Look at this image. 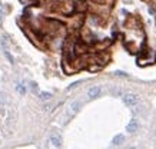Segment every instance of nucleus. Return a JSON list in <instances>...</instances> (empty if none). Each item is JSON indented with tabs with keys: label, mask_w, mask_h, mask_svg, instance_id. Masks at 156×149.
Segmentation results:
<instances>
[{
	"label": "nucleus",
	"mask_w": 156,
	"mask_h": 149,
	"mask_svg": "<svg viewBox=\"0 0 156 149\" xmlns=\"http://www.w3.org/2000/svg\"><path fill=\"white\" fill-rule=\"evenodd\" d=\"M39 98H40L42 101H49V99L52 98V93H49V92H40Z\"/></svg>",
	"instance_id": "0eeeda50"
},
{
	"label": "nucleus",
	"mask_w": 156,
	"mask_h": 149,
	"mask_svg": "<svg viewBox=\"0 0 156 149\" xmlns=\"http://www.w3.org/2000/svg\"><path fill=\"white\" fill-rule=\"evenodd\" d=\"M100 92H102L100 86H93V87H90L89 90H87V98H89V99H95V98H98V96L100 95Z\"/></svg>",
	"instance_id": "f03ea898"
},
{
	"label": "nucleus",
	"mask_w": 156,
	"mask_h": 149,
	"mask_svg": "<svg viewBox=\"0 0 156 149\" xmlns=\"http://www.w3.org/2000/svg\"><path fill=\"white\" fill-rule=\"evenodd\" d=\"M123 103L128 106H135L139 103V96H137L136 93H126L123 96Z\"/></svg>",
	"instance_id": "f257e3e1"
},
{
	"label": "nucleus",
	"mask_w": 156,
	"mask_h": 149,
	"mask_svg": "<svg viewBox=\"0 0 156 149\" xmlns=\"http://www.w3.org/2000/svg\"><path fill=\"white\" fill-rule=\"evenodd\" d=\"M49 140H50V144L55 146V148H59V146H62V138L59 136V135H50V138H49Z\"/></svg>",
	"instance_id": "7ed1b4c3"
},
{
	"label": "nucleus",
	"mask_w": 156,
	"mask_h": 149,
	"mask_svg": "<svg viewBox=\"0 0 156 149\" xmlns=\"http://www.w3.org/2000/svg\"><path fill=\"white\" fill-rule=\"evenodd\" d=\"M126 149H139V148H136V146H129V148H126Z\"/></svg>",
	"instance_id": "1a4fd4ad"
},
{
	"label": "nucleus",
	"mask_w": 156,
	"mask_h": 149,
	"mask_svg": "<svg viewBox=\"0 0 156 149\" xmlns=\"http://www.w3.org/2000/svg\"><path fill=\"white\" fill-rule=\"evenodd\" d=\"M16 90L19 92L20 95H24V93H26V86H24V85H22V83H19V85L16 86Z\"/></svg>",
	"instance_id": "6e6552de"
},
{
	"label": "nucleus",
	"mask_w": 156,
	"mask_h": 149,
	"mask_svg": "<svg viewBox=\"0 0 156 149\" xmlns=\"http://www.w3.org/2000/svg\"><path fill=\"white\" fill-rule=\"evenodd\" d=\"M80 109V102L79 101H75V102H72L70 103V106H69V112H70L72 115L73 113H76V112Z\"/></svg>",
	"instance_id": "20e7f679"
},
{
	"label": "nucleus",
	"mask_w": 156,
	"mask_h": 149,
	"mask_svg": "<svg viewBox=\"0 0 156 149\" xmlns=\"http://www.w3.org/2000/svg\"><path fill=\"white\" fill-rule=\"evenodd\" d=\"M123 142H125V135H116V136H115L113 138V140H112V144L113 145H120V144H123Z\"/></svg>",
	"instance_id": "423d86ee"
},
{
	"label": "nucleus",
	"mask_w": 156,
	"mask_h": 149,
	"mask_svg": "<svg viewBox=\"0 0 156 149\" xmlns=\"http://www.w3.org/2000/svg\"><path fill=\"white\" fill-rule=\"evenodd\" d=\"M126 130H128V132H130V133L136 132V130H137V122H136V120H135V119L130 120V123L126 126Z\"/></svg>",
	"instance_id": "39448f33"
}]
</instances>
